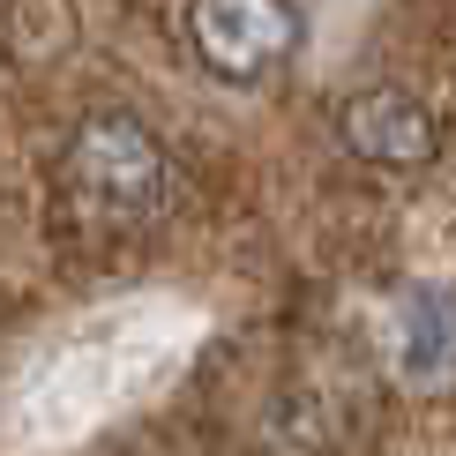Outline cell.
Returning a JSON list of instances; mask_svg holds the SVG:
<instances>
[{
  "instance_id": "6da1fadb",
  "label": "cell",
  "mask_w": 456,
  "mask_h": 456,
  "mask_svg": "<svg viewBox=\"0 0 456 456\" xmlns=\"http://www.w3.org/2000/svg\"><path fill=\"white\" fill-rule=\"evenodd\" d=\"M68 187L98 217H158L180 187V165L135 112H90L68 135Z\"/></svg>"
},
{
  "instance_id": "7a4b0ae2",
  "label": "cell",
  "mask_w": 456,
  "mask_h": 456,
  "mask_svg": "<svg viewBox=\"0 0 456 456\" xmlns=\"http://www.w3.org/2000/svg\"><path fill=\"white\" fill-rule=\"evenodd\" d=\"M187 45L217 83H262L292 61L299 15L284 0H187Z\"/></svg>"
},
{
  "instance_id": "3957f363",
  "label": "cell",
  "mask_w": 456,
  "mask_h": 456,
  "mask_svg": "<svg viewBox=\"0 0 456 456\" xmlns=\"http://www.w3.org/2000/svg\"><path fill=\"white\" fill-rule=\"evenodd\" d=\"M337 142L359 165H382V173H427L442 158V120L419 90H359L337 105Z\"/></svg>"
}]
</instances>
